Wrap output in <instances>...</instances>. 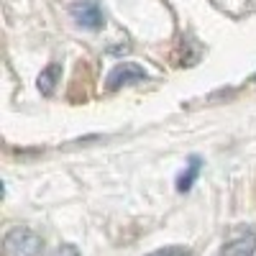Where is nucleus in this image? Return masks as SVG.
<instances>
[{
	"label": "nucleus",
	"instance_id": "obj_5",
	"mask_svg": "<svg viewBox=\"0 0 256 256\" xmlns=\"http://www.w3.org/2000/svg\"><path fill=\"white\" fill-rule=\"evenodd\" d=\"M200 169H202V159L200 156H190L187 159V166H184V172L177 177V190L180 192H187L192 184H195L198 174H200Z\"/></svg>",
	"mask_w": 256,
	"mask_h": 256
},
{
	"label": "nucleus",
	"instance_id": "obj_4",
	"mask_svg": "<svg viewBox=\"0 0 256 256\" xmlns=\"http://www.w3.org/2000/svg\"><path fill=\"white\" fill-rule=\"evenodd\" d=\"M254 251H256V233L254 230H246V233H241V236L230 238L220 248L218 256H254Z\"/></svg>",
	"mask_w": 256,
	"mask_h": 256
},
{
	"label": "nucleus",
	"instance_id": "obj_6",
	"mask_svg": "<svg viewBox=\"0 0 256 256\" xmlns=\"http://www.w3.org/2000/svg\"><path fill=\"white\" fill-rule=\"evenodd\" d=\"M59 74H62L59 64H49V67L38 74V90L44 92V95H52V92H54V84H56V80H59Z\"/></svg>",
	"mask_w": 256,
	"mask_h": 256
},
{
	"label": "nucleus",
	"instance_id": "obj_7",
	"mask_svg": "<svg viewBox=\"0 0 256 256\" xmlns=\"http://www.w3.org/2000/svg\"><path fill=\"white\" fill-rule=\"evenodd\" d=\"M146 256H192V254H190V248H184V246H166V248H159V251L146 254Z\"/></svg>",
	"mask_w": 256,
	"mask_h": 256
},
{
	"label": "nucleus",
	"instance_id": "obj_1",
	"mask_svg": "<svg viewBox=\"0 0 256 256\" xmlns=\"http://www.w3.org/2000/svg\"><path fill=\"white\" fill-rule=\"evenodd\" d=\"M41 236L31 228H13L3 238V256H41Z\"/></svg>",
	"mask_w": 256,
	"mask_h": 256
},
{
	"label": "nucleus",
	"instance_id": "obj_3",
	"mask_svg": "<svg viewBox=\"0 0 256 256\" xmlns=\"http://www.w3.org/2000/svg\"><path fill=\"white\" fill-rule=\"evenodd\" d=\"M146 80V72L134 62H123L108 74V90H118L120 84H131V82H141Z\"/></svg>",
	"mask_w": 256,
	"mask_h": 256
},
{
	"label": "nucleus",
	"instance_id": "obj_9",
	"mask_svg": "<svg viewBox=\"0 0 256 256\" xmlns=\"http://www.w3.org/2000/svg\"><path fill=\"white\" fill-rule=\"evenodd\" d=\"M254 82H256V74H254Z\"/></svg>",
	"mask_w": 256,
	"mask_h": 256
},
{
	"label": "nucleus",
	"instance_id": "obj_8",
	"mask_svg": "<svg viewBox=\"0 0 256 256\" xmlns=\"http://www.w3.org/2000/svg\"><path fill=\"white\" fill-rule=\"evenodd\" d=\"M54 256H80V254H77L74 246H62V248L54 251Z\"/></svg>",
	"mask_w": 256,
	"mask_h": 256
},
{
	"label": "nucleus",
	"instance_id": "obj_2",
	"mask_svg": "<svg viewBox=\"0 0 256 256\" xmlns=\"http://www.w3.org/2000/svg\"><path fill=\"white\" fill-rule=\"evenodd\" d=\"M70 10H72V18L77 20V24H80L82 28L98 31V28H102V24H105L100 6H98V3H92V0H82V3H74Z\"/></svg>",
	"mask_w": 256,
	"mask_h": 256
}]
</instances>
